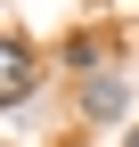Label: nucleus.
<instances>
[{
	"label": "nucleus",
	"instance_id": "1",
	"mask_svg": "<svg viewBox=\"0 0 139 147\" xmlns=\"http://www.w3.org/2000/svg\"><path fill=\"white\" fill-rule=\"evenodd\" d=\"M33 90H41V65H33L25 41H0V106H25Z\"/></svg>",
	"mask_w": 139,
	"mask_h": 147
},
{
	"label": "nucleus",
	"instance_id": "2",
	"mask_svg": "<svg viewBox=\"0 0 139 147\" xmlns=\"http://www.w3.org/2000/svg\"><path fill=\"white\" fill-rule=\"evenodd\" d=\"M82 115H98V123H115V115H123V82H115V74H98V82L82 90Z\"/></svg>",
	"mask_w": 139,
	"mask_h": 147
},
{
	"label": "nucleus",
	"instance_id": "3",
	"mask_svg": "<svg viewBox=\"0 0 139 147\" xmlns=\"http://www.w3.org/2000/svg\"><path fill=\"white\" fill-rule=\"evenodd\" d=\"M98 57H107V41H98V33H74V41H65V65H74V74H90Z\"/></svg>",
	"mask_w": 139,
	"mask_h": 147
},
{
	"label": "nucleus",
	"instance_id": "4",
	"mask_svg": "<svg viewBox=\"0 0 139 147\" xmlns=\"http://www.w3.org/2000/svg\"><path fill=\"white\" fill-rule=\"evenodd\" d=\"M123 147H139V123H131V131H123Z\"/></svg>",
	"mask_w": 139,
	"mask_h": 147
}]
</instances>
